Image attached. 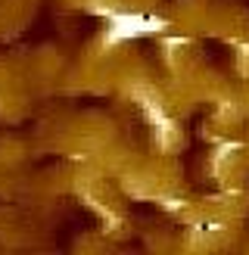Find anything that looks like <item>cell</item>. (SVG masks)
I'll return each instance as SVG.
<instances>
[{"label":"cell","mask_w":249,"mask_h":255,"mask_svg":"<svg viewBox=\"0 0 249 255\" xmlns=\"http://www.w3.org/2000/svg\"><path fill=\"white\" fill-rule=\"evenodd\" d=\"M159 202H162V206H165V209H171V212L184 209V202H181V199H159Z\"/></svg>","instance_id":"4"},{"label":"cell","mask_w":249,"mask_h":255,"mask_svg":"<svg viewBox=\"0 0 249 255\" xmlns=\"http://www.w3.org/2000/svg\"><path fill=\"white\" fill-rule=\"evenodd\" d=\"M137 100H140V106H143V112H146V119H149V125H153L159 146H171V140H174V122L168 119V112L162 109L149 94H137Z\"/></svg>","instance_id":"2"},{"label":"cell","mask_w":249,"mask_h":255,"mask_svg":"<svg viewBox=\"0 0 249 255\" xmlns=\"http://www.w3.org/2000/svg\"><path fill=\"white\" fill-rule=\"evenodd\" d=\"M106 22H109V31H106V44H109V47H116V44H122V41H134V37H143V34H159V31L168 28V22L159 19V16L122 12V9H116Z\"/></svg>","instance_id":"1"},{"label":"cell","mask_w":249,"mask_h":255,"mask_svg":"<svg viewBox=\"0 0 249 255\" xmlns=\"http://www.w3.org/2000/svg\"><path fill=\"white\" fill-rule=\"evenodd\" d=\"M234 152H240V143H237V140H224V143L215 146V156H212V165H215V171H221L224 165L231 162Z\"/></svg>","instance_id":"3"}]
</instances>
